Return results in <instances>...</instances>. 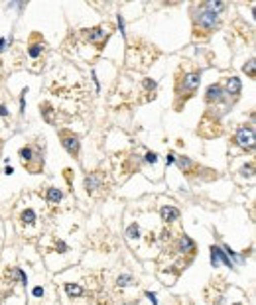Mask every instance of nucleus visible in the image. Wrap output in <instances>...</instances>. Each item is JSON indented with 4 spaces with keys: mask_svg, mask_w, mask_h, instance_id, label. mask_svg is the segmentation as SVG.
<instances>
[{
    "mask_svg": "<svg viewBox=\"0 0 256 305\" xmlns=\"http://www.w3.org/2000/svg\"><path fill=\"white\" fill-rule=\"evenodd\" d=\"M144 87H146V89H156V81H152V79H146V81H144Z\"/></svg>",
    "mask_w": 256,
    "mask_h": 305,
    "instance_id": "obj_24",
    "label": "nucleus"
},
{
    "mask_svg": "<svg viewBox=\"0 0 256 305\" xmlns=\"http://www.w3.org/2000/svg\"><path fill=\"white\" fill-rule=\"evenodd\" d=\"M24 107H26V101H24V97L20 99V108H22V112H24Z\"/></svg>",
    "mask_w": 256,
    "mask_h": 305,
    "instance_id": "obj_30",
    "label": "nucleus"
},
{
    "mask_svg": "<svg viewBox=\"0 0 256 305\" xmlns=\"http://www.w3.org/2000/svg\"><path fill=\"white\" fill-rule=\"evenodd\" d=\"M4 46H6V39H0V52L4 50Z\"/></svg>",
    "mask_w": 256,
    "mask_h": 305,
    "instance_id": "obj_31",
    "label": "nucleus"
},
{
    "mask_svg": "<svg viewBox=\"0 0 256 305\" xmlns=\"http://www.w3.org/2000/svg\"><path fill=\"white\" fill-rule=\"evenodd\" d=\"M0 116H8V110H6L4 105H0Z\"/></svg>",
    "mask_w": 256,
    "mask_h": 305,
    "instance_id": "obj_29",
    "label": "nucleus"
},
{
    "mask_svg": "<svg viewBox=\"0 0 256 305\" xmlns=\"http://www.w3.org/2000/svg\"><path fill=\"white\" fill-rule=\"evenodd\" d=\"M85 187H87V191H95V189H99L101 187V183H99V178L93 173V176H89L87 180H85Z\"/></svg>",
    "mask_w": 256,
    "mask_h": 305,
    "instance_id": "obj_13",
    "label": "nucleus"
},
{
    "mask_svg": "<svg viewBox=\"0 0 256 305\" xmlns=\"http://www.w3.org/2000/svg\"><path fill=\"white\" fill-rule=\"evenodd\" d=\"M180 250H182V252H193V250H195V244L191 242V238H189V236H185V234L182 236V242H180Z\"/></svg>",
    "mask_w": 256,
    "mask_h": 305,
    "instance_id": "obj_12",
    "label": "nucleus"
},
{
    "mask_svg": "<svg viewBox=\"0 0 256 305\" xmlns=\"http://www.w3.org/2000/svg\"><path fill=\"white\" fill-rule=\"evenodd\" d=\"M221 262H223L225 266L233 268V262H231V260H229L227 256H225V252L221 250V248H217V246H213V248H211V264H213V266L217 268Z\"/></svg>",
    "mask_w": 256,
    "mask_h": 305,
    "instance_id": "obj_4",
    "label": "nucleus"
},
{
    "mask_svg": "<svg viewBox=\"0 0 256 305\" xmlns=\"http://www.w3.org/2000/svg\"><path fill=\"white\" fill-rule=\"evenodd\" d=\"M178 165H180V167H182V169H191V162H189V160H187V158H178Z\"/></svg>",
    "mask_w": 256,
    "mask_h": 305,
    "instance_id": "obj_19",
    "label": "nucleus"
},
{
    "mask_svg": "<svg viewBox=\"0 0 256 305\" xmlns=\"http://www.w3.org/2000/svg\"><path fill=\"white\" fill-rule=\"evenodd\" d=\"M227 93H229V95H238V93H240V81H238L237 77H231V79H229Z\"/></svg>",
    "mask_w": 256,
    "mask_h": 305,
    "instance_id": "obj_11",
    "label": "nucleus"
},
{
    "mask_svg": "<svg viewBox=\"0 0 256 305\" xmlns=\"http://www.w3.org/2000/svg\"><path fill=\"white\" fill-rule=\"evenodd\" d=\"M242 176H252V163H250V165H244V169H242Z\"/></svg>",
    "mask_w": 256,
    "mask_h": 305,
    "instance_id": "obj_26",
    "label": "nucleus"
},
{
    "mask_svg": "<svg viewBox=\"0 0 256 305\" xmlns=\"http://www.w3.org/2000/svg\"><path fill=\"white\" fill-rule=\"evenodd\" d=\"M48 201H50V203H57V201H61V191H59V189H55V187H50V189H48Z\"/></svg>",
    "mask_w": 256,
    "mask_h": 305,
    "instance_id": "obj_14",
    "label": "nucleus"
},
{
    "mask_svg": "<svg viewBox=\"0 0 256 305\" xmlns=\"http://www.w3.org/2000/svg\"><path fill=\"white\" fill-rule=\"evenodd\" d=\"M22 221H24V225H32V223L36 221V213H34L32 209L24 211V215H22Z\"/></svg>",
    "mask_w": 256,
    "mask_h": 305,
    "instance_id": "obj_16",
    "label": "nucleus"
},
{
    "mask_svg": "<svg viewBox=\"0 0 256 305\" xmlns=\"http://www.w3.org/2000/svg\"><path fill=\"white\" fill-rule=\"evenodd\" d=\"M160 213H162V219H164V221H178V216H180V211H178L176 207H169V205H167V207H162Z\"/></svg>",
    "mask_w": 256,
    "mask_h": 305,
    "instance_id": "obj_8",
    "label": "nucleus"
},
{
    "mask_svg": "<svg viewBox=\"0 0 256 305\" xmlns=\"http://www.w3.org/2000/svg\"><path fill=\"white\" fill-rule=\"evenodd\" d=\"M107 36H109L107 28H95V30H91V34H89V41H101V39H105Z\"/></svg>",
    "mask_w": 256,
    "mask_h": 305,
    "instance_id": "obj_9",
    "label": "nucleus"
},
{
    "mask_svg": "<svg viewBox=\"0 0 256 305\" xmlns=\"http://www.w3.org/2000/svg\"><path fill=\"white\" fill-rule=\"evenodd\" d=\"M63 146L69 154L77 156L79 154V138L77 136H69V134H63Z\"/></svg>",
    "mask_w": 256,
    "mask_h": 305,
    "instance_id": "obj_5",
    "label": "nucleus"
},
{
    "mask_svg": "<svg viewBox=\"0 0 256 305\" xmlns=\"http://www.w3.org/2000/svg\"><path fill=\"white\" fill-rule=\"evenodd\" d=\"M146 162H150V163H156L158 162V156L154 154V152H148L146 154Z\"/></svg>",
    "mask_w": 256,
    "mask_h": 305,
    "instance_id": "obj_23",
    "label": "nucleus"
},
{
    "mask_svg": "<svg viewBox=\"0 0 256 305\" xmlns=\"http://www.w3.org/2000/svg\"><path fill=\"white\" fill-rule=\"evenodd\" d=\"M65 291L69 297H81L83 295V287L79 284H65Z\"/></svg>",
    "mask_w": 256,
    "mask_h": 305,
    "instance_id": "obj_10",
    "label": "nucleus"
},
{
    "mask_svg": "<svg viewBox=\"0 0 256 305\" xmlns=\"http://www.w3.org/2000/svg\"><path fill=\"white\" fill-rule=\"evenodd\" d=\"M244 71L248 73L250 77H254V59H250V61L244 65Z\"/></svg>",
    "mask_w": 256,
    "mask_h": 305,
    "instance_id": "obj_21",
    "label": "nucleus"
},
{
    "mask_svg": "<svg viewBox=\"0 0 256 305\" xmlns=\"http://www.w3.org/2000/svg\"><path fill=\"white\" fill-rule=\"evenodd\" d=\"M237 144L242 148H252L254 146V130L252 128H240L237 132Z\"/></svg>",
    "mask_w": 256,
    "mask_h": 305,
    "instance_id": "obj_2",
    "label": "nucleus"
},
{
    "mask_svg": "<svg viewBox=\"0 0 256 305\" xmlns=\"http://www.w3.org/2000/svg\"><path fill=\"white\" fill-rule=\"evenodd\" d=\"M44 108H46V110H44L46 120H48V122H52V108H50V105H44Z\"/></svg>",
    "mask_w": 256,
    "mask_h": 305,
    "instance_id": "obj_22",
    "label": "nucleus"
},
{
    "mask_svg": "<svg viewBox=\"0 0 256 305\" xmlns=\"http://www.w3.org/2000/svg\"><path fill=\"white\" fill-rule=\"evenodd\" d=\"M199 83H201V73H189V75H185L182 85L183 93H193V91L199 87Z\"/></svg>",
    "mask_w": 256,
    "mask_h": 305,
    "instance_id": "obj_3",
    "label": "nucleus"
},
{
    "mask_svg": "<svg viewBox=\"0 0 256 305\" xmlns=\"http://www.w3.org/2000/svg\"><path fill=\"white\" fill-rule=\"evenodd\" d=\"M203 8H205L207 12H213V14H217L219 10H223V2H217V0H215V2H207V4L203 6Z\"/></svg>",
    "mask_w": 256,
    "mask_h": 305,
    "instance_id": "obj_15",
    "label": "nucleus"
},
{
    "mask_svg": "<svg viewBox=\"0 0 256 305\" xmlns=\"http://www.w3.org/2000/svg\"><path fill=\"white\" fill-rule=\"evenodd\" d=\"M223 95H225V91L221 85H211L207 89V103H219L223 101Z\"/></svg>",
    "mask_w": 256,
    "mask_h": 305,
    "instance_id": "obj_6",
    "label": "nucleus"
},
{
    "mask_svg": "<svg viewBox=\"0 0 256 305\" xmlns=\"http://www.w3.org/2000/svg\"><path fill=\"white\" fill-rule=\"evenodd\" d=\"M197 24H199V28H203L205 32H211V30H215V28L219 26V14H213V12L203 10L201 14L197 16Z\"/></svg>",
    "mask_w": 256,
    "mask_h": 305,
    "instance_id": "obj_1",
    "label": "nucleus"
},
{
    "mask_svg": "<svg viewBox=\"0 0 256 305\" xmlns=\"http://www.w3.org/2000/svg\"><path fill=\"white\" fill-rule=\"evenodd\" d=\"M20 158H22L24 165H30V162H32V160H36V158H39V156L34 154V148H30V146H28V148H22V150H20Z\"/></svg>",
    "mask_w": 256,
    "mask_h": 305,
    "instance_id": "obj_7",
    "label": "nucleus"
},
{
    "mask_svg": "<svg viewBox=\"0 0 256 305\" xmlns=\"http://www.w3.org/2000/svg\"><path fill=\"white\" fill-rule=\"evenodd\" d=\"M174 162H176V156H174V154H169V156H167V160H165V163H167V165H172Z\"/></svg>",
    "mask_w": 256,
    "mask_h": 305,
    "instance_id": "obj_27",
    "label": "nucleus"
},
{
    "mask_svg": "<svg viewBox=\"0 0 256 305\" xmlns=\"http://www.w3.org/2000/svg\"><path fill=\"white\" fill-rule=\"evenodd\" d=\"M41 50H44V46H39V43H32V46H30V50H28V54L32 55V57H39V55H41Z\"/></svg>",
    "mask_w": 256,
    "mask_h": 305,
    "instance_id": "obj_17",
    "label": "nucleus"
},
{
    "mask_svg": "<svg viewBox=\"0 0 256 305\" xmlns=\"http://www.w3.org/2000/svg\"><path fill=\"white\" fill-rule=\"evenodd\" d=\"M34 295H36V297H41V295H44V289H41V287H36V289H34Z\"/></svg>",
    "mask_w": 256,
    "mask_h": 305,
    "instance_id": "obj_28",
    "label": "nucleus"
},
{
    "mask_svg": "<svg viewBox=\"0 0 256 305\" xmlns=\"http://www.w3.org/2000/svg\"><path fill=\"white\" fill-rule=\"evenodd\" d=\"M146 297L152 301L154 305H158V299H156V293H152V291H146Z\"/></svg>",
    "mask_w": 256,
    "mask_h": 305,
    "instance_id": "obj_25",
    "label": "nucleus"
},
{
    "mask_svg": "<svg viewBox=\"0 0 256 305\" xmlns=\"http://www.w3.org/2000/svg\"><path fill=\"white\" fill-rule=\"evenodd\" d=\"M128 282H132V276H126V274H124V276H120V278L116 280V284H118L120 287L128 286Z\"/></svg>",
    "mask_w": 256,
    "mask_h": 305,
    "instance_id": "obj_20",
    "label": "nucleus"
},
{
    "mask_svg": "<svg viewBox=\"0 0 256 305\" xmlns=\"http://www.w3.org/2000/svg\"><path fill=\"white\" fill-rule=\"evenodd\" d=\"M126 234H128V238H138V234H140L138 225H130V227H128V231H126Z\"/></svg>",
    "mask_w": 256,
    "mask_h": 305,
    "instance_id": "obj_18",
    "label": "nucleus"
}]
</instances>
